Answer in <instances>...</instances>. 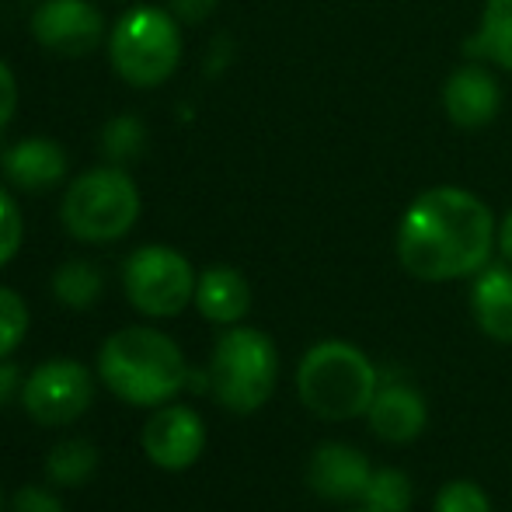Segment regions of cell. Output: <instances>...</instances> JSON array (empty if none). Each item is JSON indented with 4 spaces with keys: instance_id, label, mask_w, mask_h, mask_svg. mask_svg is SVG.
I'll return each mask as SVG.
<instances>
[{
    "instance_id": "2",
    "label": "cell",
    "mask_w": 512,
    "mask_h": 512,
    "mask_svg": "<svg viewBox=\"0 0 512 512\" xmlns=\"http://www.w3.org/2000/svg\"><path fill=\"white\" fill-rule=\"evenodd\" d=\"M98 377L126 405L157 408L168 405L189 384V366L175 338L133 324L105 338L98 352Z\"/></svg>"
},
{
    "instance_id": "24",
    "label": "cell",
    "mask_w": 512,
    "mask_h": 512,
    "mask_svg": "<svg viewBox=\"0 0 512 512\" xmlns=\"http://www.w3.org/2000/svg\"><path fill=\"white\" fill-rule=\"evenodd\" d=\"M21 241H25V216H21L11 192L0 185V269L18 255Z\"/></svg>"
},
{
    "instance_id": "20",
    "label": "cell",
    "mask_w": 512,
    "mask_h": 512,
    "mask_svg": "<svg viewBox=\"0 0 512 512\" xmlns=\"http://www.w3.org/2000/svg\"><path fill=\"white\" fill-rule=\"evenodd\" d=\"M411 499H415V488H411L408 474L398 467H380V471H373L359 502L370 512H408Z\"/></svg>"
},
{
    "instance_id": "15",
    "label": "cell",
    "mask_w": 512,
    "mask_h": 512,
    "mask_svg": "<svg viewBox=\"0 0 512 512\" xmlns=\"http://www.w3.org/2000/svg\"><path fill=\"white\" fill-rule=\"evenodd\" d=\"M471 314L495 342H512V265H485L471 283Z\"/></svg>"
},
{
    "instance_id": "32",
    "label": "cell",
    "mask_w": 512,
    "mask_h": 512,
    "mask_svg": "<svg viewBox=\"0 0 512 512\" xmlns=\"http://www.w3.org/2000/svg\"><path fill=\"white\" fill-rule=\"evenodd\" d=\"M0 506H4V502H0Z\"/></svg>"
},
{
    "instance_id": "18",
    "label": "cell",
    "mask_w": 512,
    "mask_h": 512,
    "mask_svg": "<svg viewBox=\"0 0 512 512\" xmlns=\"http://www.w3.org/2000/svg\"><path fill=\"white\" fill-rule=\"evenodd\" d=\"M102 272H98L95 262H84V258H70L63 262L60 269L53 272V293L63 307H74V310H88L102 297Z\"/></svg>"
},
{
    "instance_id": "6",
    "label": "cell",
    "mask_w": 512,
    "mask_h": 512,
    "mask_svg": "<svg viewBox=\"0 0 512 512\" xmlns=\"http://www.w3.org/2000/svg\"><path fill=\"white\" fill-rule=\"evenodd\" d=\"M209 391L234 415H251L272 398L279 380V352L265 331L230 324L213 345Z\"/></svg>"
},
{
    "instance_id": "31",
    "label": "cell",
    "mask_w": 512,
    "mask_h": 512,
    "mask_svg": "<svg viewBox=\"0 0 512 512\" xmlns=\"http://www.w3.org/2000/svg\"><path fill=\"white\" fill-rule=\"evenodd\" d=\"M35 4H39V0H35Z\"/></svg>"
},
{
    "instance_id": "29",
    "label": "cell",
    "mask_w": 512,
    "mask_h": 512,
    "mask_svg": "<svg viewBox=\"0 0 512 512\" xmlns=\"http://www.w3.org/2000/svg\"><path fill=\"white\" fill-rule=\"evenodd\" d=\"M499 251L506 255V262L512 265V209L502 216V223H499Z\"/></svg>"
},
{
    "instance_id": "19",
    "label": "cell",
    "mask_w": 512,
    "mask_h": 512,
    "mask_svg": "<svg viewBox=\"0 0 512 512\" xmlns=\"http://www.w3.org/2000/svg\"><path fill=\"white\" fill-rule=\"evenodd\" d=\"M98 467V450L88 439H63L53 450L46 453V474L49 481L70 488V485H84V481L95 474Z\"/></svg>"
},
{
    "instance_id": "26",
    "label": "cell",
    "mask_w": 512,
    "mask_h": 512,
    "mask_svg": "<svg viewBox=\"0 0 512 512\" xmlns=\"http://www.w3.org/2000/svg\"><path fill=\"white\" fill-rule=\"evenodd\" d=\"M18 77H14V70L7 67L4 60H0V129H7V122L14 119V112H18Z\"/></svg>"
},
{
    "instance_id": "12",
    "label": "cell",
    "mask_w": 512,
    "mask_h": 512,
    "mask_svg": "<svg viewBox=\"0 0 512 512\" xmlns=\"http://www.w3.org/2000/svg\"><path fill=\"white\" fill-rule=\"evenodd\" d=\"M502 108V84L481 63H464L443 84V112L453 126L481 129L495 122Z\"/></svg>"
},
{
    "instance_id": "28",
    "label": "cell",
    "mask_w": 512,
    "mask_h": 512,
    "mask_svg": "<svg viewBox=\"0 0 512 512\" xmlns=\"http://www.w3.org/2000/svg\"><path fill=\"white\" fill-rule=\"evenodd\" d=\"M18 391H21V373H18V366L4 363V359H0V405H7V401H11Z\"/></svg>"
},
{
    "instance_id": "30",
    "label": "cell",
    "mask_w": 512,
    "mask_h": 512,
    "mask_svg": "<svg viewBox=\"0 0 512 512\" xmlns=\"http://www.w3.org/2000/svg\"><path fill=\"white\" fill-rule=\"evenodd\" d=\"M359 512H370V509H366V506H363V509H359Z\"/></svg>"
},
{
    "instance_id": "25",
    "label": "cell",
    "mask_w": 512,
    "mask_h": 512,
    "mask_svg": "<svg viewBox=\"0 0 512 512\" xmlns=\"http://www.w3.org/2000/svg\"><path fill=\"white\" fill-rule=\"evenodd\" d=\"M7 512H67L63 509V502L56 499L49 488H39V485H25L14 492L11 499V509Z\"/></svg>"
},
{
    "instance_id": "22",
    "label": "cell",
    "mask_w": 512,
    "mask_h": 512,
    "mask_svg": "<svg viewBox=\"0 0 512 512\" xmlns=\"http://www.w3.org/2000/svg\"><path fill=\"white\" fill-rule=\"evenodd\" d=\"M28 335V304L11 286H0V359H7Z\"/></svg>"
},
{
    "instance_id": "13",
    "label": "cell",
    "mask_w": 512,
    "mask_h": 512,
    "mask_svg": "<svg viewBox=\"0 0 512 512\" xmlns=\"http://www.w3.org/2000/svg\"><path fill=\"white\" fill-rule=\"evenodd\" d=\"M4 175L21 192H46L67 178V150L49 136H25L0 154Z\"/></svg>"
},
{
    "instance_id": "9",
    "label": "cell",
    "mask_w": 512,
    "mask_h": 512,
    "mask_svg": "<svg viewBox=\"0 0 512 512\" xmlns=\"http://www.w3.org/2000/svg\"><path fill=\"white\" fill-rule=\"evenodd\" d=\"M32 35L46 53L81 60L105 42V14L91 0H39Z\"/></svg>"
},
{
    "instance_id": "3",
    "label": "cell",
    "mask_w": 512,
    "mask_h": 512,
    "mask_svg": "<svg viewBox=\"0 0 512 512\" xmlns=\"http://www.w3.org/2000/svg\"><path fill=\"white\" fill-rule=\"evenodd\" d=\"M380 391V370L359 345L328 338L304 352L297 366V394L310 415L349 422L366 415Z\"/></svg>"
},
{
    "instance_id": "21",
    "label": "cell",
    "mask_w": 512,
    "mask_h": 512,
    "mask_svg": "<svg viewBox=\"0 0 512 512\" xmlns=\"http://www.w3.org/2000/svg\"><path fill=\"white\" fill-rule=\"evenodd\" d=\"M147 147V126L136 115H115L102 126V154L112 164L136 161Z\"/></svg>"
},
{
    "instance_id": "11",
    "label": "cell",
    "mask_w": 512,
    "mask_h": 512,
    "mask_svg": "<svg viewBox=\"0 0 512 512\" xmlns=\"http://www.w3.org/2000/svg\"><path fill=\"white\" fill-rule=\"evenodd\" d=\"M373 478L370 457L349 443H324L307 460V485L328 502H359Z\"/></svg>"
},
{
    "instance_id": "10",
    "label": "cell",
    "mask_w": 512,
    "mask_h": 512,
    "mask_svg": "<svg viewBox=\"0 0 512 512\" xmlns=\"http://www.w3.org/2000/svg\"><path fill=\"white\" fill-rule=\"evenodd\" d=\"M206 446V422L189 405H164L143 425V453L161 471H189Z\"/></svg>"
},
{
    "instance_id": "7",
    "label": "cell",
    "mask_w": 512,
    "mask_h": 512,
    "mask_svg": "<svg viewBox=\"0 0 512 512\" xmlns=\"http://www.w3.org/2000/svg\"><path fill=\"white\" fill-rule=\"evenodd\" d=\"M196 269L168 244H143L122 265L126 300L147 317H178L196 304Z\"/></svg>"
},
{
    "instance_id": "1",
    "label": "cell",
    "mask_w": 512,
    "mask_h": 512,
    "mask_svg": "<svg viewBox=\"0 0 512 512\" xmlns=\"http://www.w3.org/2000/svg\"><path fill=\"white\" fill-rule=\"evenodd\" d=\"M499 244V223L481 196L457 185L418 192L401 213L394 248L408 276L422 283L474 279Z\"/></svg>"
},
{
    "instance_id": "4",
    "label": "cell",
    "mask_w": 512,
    "mask_h": 512,
    "mask_svg": "<svg viewBox=\"0 0 512 512\" xmlns=\"http://www.w3.org/2000/svg\"><path fill=\"white\" fill-rule=\"evenodd\" d=\"M140 189L122 164L88 168L67 185L60 220L70 237L84 244H108L126 237L140 220Z\"/></svg>"
},
{
    "instance_id": "14",
    "label": "cell",
    "mask_w": 512,
    "mask_h": 512,
    "mask_svg": "<svg viewBox=\"0 0 512 512\" xmlns=\"http://www.w3.org/2000/svg\"><path fill=\"white\" fill-rule=\"evenodd\" d=\"M366 418H370V429L384 443L405 446L415 443L425 425H429V405L411 384H380Z\"/></svg>"
},
{
    "instance_id": "8",
    "label": "cell",
    "mask_w": 512,
    "mask_h": 512,
    "mask_svg": "<svg viewBox=\"0 0 512 512\" xmlns=\"http://www.w3.org/2000/svg\"><path fill=\"white\" fill-rule=\"evenodd\" d=\"M21 405L42 425H70L95 405V377L74 359H49L25 377Z\"/></svg>"
},
{
    "instance_id": "5",
    "label": "cell",
    "mask_w": 512,
    "mask_h": 512,
    "mask_svg": "<svg viewBox=\"0 0 512 512\" xmlns=\"http://www.w3.org/2000/svg\"><path fill=\"white\" fill-rule=\"evenodd\" d=\"M182 21L168 7L140 4L126 11L108 32L112 70L133 88H161L182 63Z\"/></svg>"
},
{
    "instance_id": "16",
    "label": "cell",
    "mask_w": 512,
    "mask_h": 512,
    "mask_svg": "<svg viewBox=\"0 0 512 512\" xmlns=\"http://www.w3.org/2000/svg\"><path fill=\"white\" fill-rule=\"evenodd\" d=\"M196 307L213 324H237L251 310V286L230 265H209L196 283Z\"/></svg>"
},
{
    "instance_id": "17",
    "label": "cell",
    "mask_w": 512,
    "mask_h": 512,
    "mask_svg": "<svg viewBox=\"0 0 512 512\" xmlns=\"http://www.w3.org/2000/svg\"><path fill=\"white\" fill-rule=\"evenodd\" d=\"M467 49L512 74V0H488L481 11V25L474 39L467 42Z\"/></svg>"
},
{
    "instance_id": "27",
    "label": "cell",
    "mask_w": 512,
    "mask_h": 512,
    "mask_svg": "<svg viewBox=\"0 0 512 512\" xmlns=\"http://www.w3.org/2000/svg\"><path fill=\"white\" fill-rule=\"evenodd\" d=\"M216 4H220V0H168V11L175 14L182 25H199V21H206L209 14L216 11Z\"/></svg>"
},
{
    "instance_id": "23",
    "label": "cell",
    "mask_w": 512,
    "mask_h": 512,
    "mask_svg": "<svg viewBox=\"0 0 512 512\" xmlns=\"http://www.w3.org/2000/svg\"><path fill=\"white\" fill-rule=\"evenodd\" d=\"M436 512H492L485 488L474 481H446L436 495Z\"/></svg>"
}]
</instances>
